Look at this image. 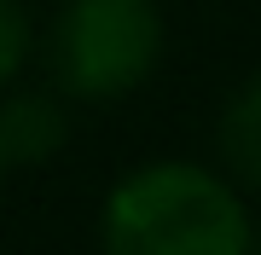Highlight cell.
Listing matches in <instances>:
<instances>
[{
	"instance_id": "obj_1",
	"label": "cell",
	"mask_w": 261,
	"mask_h": 255,
	"mask_svg": "<svg viewBox=\"0 0 261 255\" xmlns=\"http://www.w3.org/2000/svg\"><path fill=\"white\" fill-rule=\"evenodd\" d=\"M255 220L238 186L203 162H140L99 209L105 255H250Z\"/></svg>"
},
{
	"instance_id": "obj_2",
	"label": "cell",
	"mask_w": 261,
	"mask_h": 255,
	"mask_svg": "<svg viewBox=\"0 0 261 255\" xmlns=\"http://www.w3.org/2000/svg\"><path fill=\"white\" fill-rule=\"evenodd\" d=\"M58 93L111 104L151 81L163 58V12L157 0H64L47 35Z\"/></svg>"
},
{
	"instance_id": "obj_3",
	"label": "cell",
	"mask_w": 261,
	"mask_h": 255,
	"mask_svg": "<svg viewBox=\"0 0 261 255\" xmlns=\"http://www.w3.org/2000/svg\"><path fill=\"white\" fill-rule=\"evenodd\" d=\"M70 139V116L53 93H12L0 104V145H6V162L18 168H35V162H53Z\"/></svg>"
},
{
	"instance_id": "obj_4",
	"label": "cell",
	"mask_w": 261,
	"mask_h": 255,
	"mask_svg": "<svg viewBox=\"0 0 261 255\" xmlns=\"http://www.w3.org/2000/svg\"><path fill=\"white\" fill-rule=\"evenodd\" d=\"M215 151H221V168L232 186L261 191V70L226 93L221 116H215Z\"/></svg>"
},
{
	"instance_id": "obj_5",
	"label": "cell",
	"mask_w": 261,
	"mask_h": 255,
	"mask_svg": "<svg viewBox=\"0 0 261 255\" xmlns=\"http://www.w3.org/2000/svg\"><path fill=\"white\" fill-rule=\"evenodd\" d=\"M29 58V12L23 0H0V87L23 70Z\"/></svg>"
},
{
	"instance_id": "obj_6",
	"label": "cell",
	"mask_w": 261,
	"mask_h": 255,
	"mask_svg": "<svg viewBox=\"0 0 261 255\" xmlns=\"http://www.w3.org/2000/svg\"><path fill=\"white\" fill-rule=\"evenodd\" d=\"M250 255H261V226H255V238H250Z\"/></svg>"
},
{
	"instance_id": "obj_7",
	"label": "cell",
	"mask_w": 261,
	"mask_h": 255,
	"mask_svg": "<svg viewBox=\"0 0 261 255\" xmlns=\"http://www.w3.org/2000/svg\"><path fill=\"white\" fill-rule=\"evenodd\" d=\"M6 168H12V162H6V145H0V174H6Z\"/></svg>"
}]
</instances>
